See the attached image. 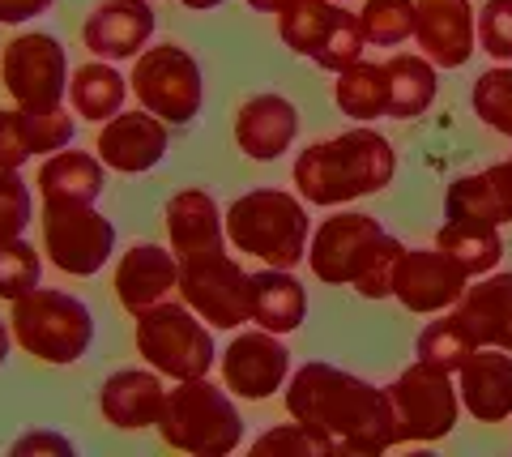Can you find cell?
<instances>
[{"mask_svg": "<svg viewBox=\"0 0 512 457\" xmlns=\"http://www.w3.org/2000/svg\"><path fill=\"white\" fill-rule=\"evenodd\" d=\"M35 150L26 141V124H22V107H0V167L5 171H22Z\"/></svg>", "mask_w": 512, "mask_h": 457, "instance_id": "cell-40", "label": "cell"}, {"mask_svg": "<svg viewBox=\"0 0 512 457\" xmlns=\"http://www.w3.org/2000/svg\"><path fill=\"white\" fill-rule=\"evenodd\" d=\"M244 432L248 423L227 385L197 376V381H175V389H167L163 415H158V436L167 449L188 457H227L244 445Z\"/></svg>", "mask_w": 512, "mask_h": 457, "instance_id": "cell-5", "label": "cell"}, {"mask_svg": "<svg viewBox=\"0 0 512 457\" xmlns=\"http://www.w3.org/2000/svg\"><path fill=\"white\" fill-rule=\"evenodd\" d=\"M457 393H461V411H470L478 423L512 419V351L478 346L457 368Z\"/></svg>", "mask_w": 512, "mask_h": 457, "instance_id": "cell-22", "label": "cell"}, {"mask_svg": "<svg viewBox=\"0 0 512 457\" xmlns=\"http://www.w3.org/2000/svg\"><path fill=\"white\" fill-rule=\"evenodd\" d=\"M167 240L175 257H197V252L227 248V210L218 206V197L210 188H180L167 210Z\"/></svg>", "mask_w": 512, "mask_h": 457, "instance_id": "cell-23", "label": "cell"}, {"mask_svg": "<svg viewBox=\"0 0 512 457\" xmlns=\"http://www.w3.org/2000/svg\"><path fill=\"white\" fill-rule=\"evenodd\" d=\"M414 47L436 69H466L478 52V9L470 0H419Z\"/></svg>", "mask_w": 512, "mask_h": 457, "instance_id": "cell-17", "label": "cell"}, {"mask_svg": "<svg viewBox=\"0 0 512 457\" xmlns=\"http://www.w3.org/2000/svg\"><path fill=\"white\" fill-rule=\"evenodd\" d=\"M184 9H192V13H210V9H222L227 0H180Z\"/></svg>", "mask_w": 512, "mask_h": 457, "instance_id": "cell-46", "label": "cell"}, {"mask_svg": "<svg viewBox=\"0 0 512 457\" xmlns=\"http://www.w3.org/2000/svg\"><path fill=\"white\" fill-rule=\"evenodd\" d=\"M167 376L146 368H120L111 372L103 389H99V415L120 432H146L158 428V415H163L167 402Z\"/></svg>", "mask_w": 512, "mask_h": 457, "instance_id": "cell-21", "label": "cell"}, {"mask_svg": "<svg viewBox=\"0 0 512 457\" xmlns=\"http://www.w3.org/2000/svg\"><path fill=\"white\" fill-rule=\"evenodd\" d=\"M470 274L461 270L453 257L431 244V248H402V261L393 270V299L414 317H440V312L457 308L466 295Z\"/></svg>", "mask_w": 512, "mask_h": 457, "instance_id": "cell-15", "label": "cell"}, {"mask_svg": "<svg viewBox=\"0 0 512 457\" xmlns=\"http://www.w3.org/2000/svg\"><path fill=\"white\" fill-rule=\"evenodd\" d=\"M56 0H0V26H26L52 13Z\"/></svg>", "mask_w": 512, "mask_h": 457, "instance_id": "cell-42", "label": "cell"}, {"mask_svg": "<svg viewBox=\"0 0 512 457\" xmlns=\"http://www.w3.org/2000/svg\"><path fill=\"white\" fill-rule=\"evenodd\" d=\"M338 5H350V0H338Z\"/></svg>", "mask_w": 512, "mask_h": 457, "instance_id": "cell-47", "label": "cell"}, {"mask_svg": "<svg viewBox=\"0 0 512 457\" xmlns=\"http://www.w3.org/2000/svg\"><path fill=\"white\" fill-rule=\"evenodd\" d=\"M47 265L69 278H94L116 257V223L99 206H39Z\"/></svg>", "mask_w": 512, "mask_h": 457, "instance_id": "cell-12", "label": "cell"}, {"mask_svg": "<svg viewBox=\"0 0 512 457\" xmlns=\"http://www.w3.org/2000/svg\"><path fill=\"white\" fill-rule=\"evenodd\" d=\"M312 218L308 201L286 188H248L227 206V244L261 265L295 270L308 261Z\"/></svg>", "mask_w": 512, "mask_h": 457, "instance_id": "cell-4", "label": "cell"}, {"mask_svg": "<svg viewBox=\"0 0 512 457\" xmlns=\"http://www.w3.org/2000/svg\"><path fill=\"white\" fill-rule=\"evenodd\" d=\"M389 73V120H419L440 94V69L423 52H393L384 60Z\"/></svg>", "mask_w": 512, "mask_h": 457, "instance_id": "cell-28", "label": "cell"}, {"mask_svg": "<svg viewBox=\"0 0 512 457\" xmlns=\"http://www.w3.org/2000/svg\"><path fill=\"white\" fill-rule=\"evenodd\" d=\"M235 146L248 154L252 163H278L299 137V107L278 90L252 94L235 112Z\"/></svg>", "mask_w": 512, "mask_h": 457, "instance_id": "cell-20", "label": "cell"}, {"mask_svg": "<svg viewBox=\"0 0 512 457\" xmlns=\"http://www.w3.org/2000/svg\"><path fill=\"white\" fill-rule=\"evenodd\" d=\"M137 321V355L146 359L154 372H163L167 381H197L210 376L218 364L214 346V325H205L180 295L141 312Z\"/></svg>", "mask_w": 512, "mask_h": 457, "instance_id": "cell-7", "label": "cell"}, {"mask_svg": "<svg viewBox=\"0 0 512 457\" xmlns=\"http://www.w3.org/2000/svg\"><path fill=\"white\" fill-rule=\"evenodd\" d=\"M470 107L487 129L512 137V65H491L487 73H478L470 90Z\"/></svg>", "mask_w": 512, "mask_h": 457, "instance_id": "cell-34", "label": "cell"}, {"mask_svg": "<svg viewBox=\"0 0 512 457\" xmlns=\"http://www.w3.org/2000/svg\"><path fill=\"white\" fill-rule=\"evenodd\" d=\"M414 9L419 0H363L359 26L367 35V47H402L414 39Z\"/></svg>", "mask_w": 512, "mask_h": 457, "instance_id": "cell-32", "label": "cell"}, {"mask_svg": "<svg viewBox=\"0 0 512 457\" xmlns=\"http://www.w3.org/2000/svg\"><path fill=\"white\" fill-rule=\"evenodd\" d=\"M278 35L295 56L312 60L325 73L355 65L367 47L359 13H350L338 0H291L278 13Z\"/></svg>", "mask_w": 512, "mask_h": 457, "instance_id": "cell-10", "label": "cell"}, {"mask_svg": "<svg viewBox=\"0 0 512 457\" xmlns=\"http://www.w3.org/2000/svg\"><path fill=\"white\" fill-rule=\"evenodd\" d=\"M393 176H397V150L372 124H355L346 133L312 141L308 150L295 154L291 167L295 193L320 210H338L359 197H376L393 184Z\"/></svg>", "mask_w": 512, "mask_h": 457, "instance_id": "cell-2", "label": "cell"}, {"mask_svg": "<svg viewBox=\"0 0 512 457\" xmlns=\"http://www.w3.org/2000/svg\"><path fill=\"white\" fill-rule=\"evenodd\" d=\"M35 188H39V206H99L107 188V167L94 150L64 146L43 159Z\"/></svg>", "mask_w": 512, "mask_h": 457, "instance_id": "cell-24", "label": "cell"}, {"mask_svg": "<svg viewBox=\"0 0 512 457\" xmlns=\"http://www.w3.org/2000/svg\"><path fill=\"white\" fill-rule=\"evenodd\" d=\"M444 218H474V223H500V206L491 197V184H487V171H466L448 184L444 193Z\"/></svg>", "mask_w": 512, "mask_h": 457, "instance_id": "cell-36", "label": "cell"}, {"mask_svg": "<svg viewBox=\"0 0 512 457\" xmlns=\"http://www.w3.org/2000/svg\"><path fill=\"white\" fill-rule=\"evenodd\" d=\"M487 184H491L495 206H500V223H512V159L487 167Z\"/></svg>", "mask_w": 512, "mask_h": 457, "instance_id": "cell-43", "label": "cell"}, {"mask_svg": "<svg viewBox=\"0 0 512 457\" xmlns=\"http://www.w3.org/2000/svg\"><path fill=\"white\" fill-rule=\"evenodd\" d=\"M436 248L453 257L470 278L491 274L504 257V235L495 223H474V218H444L436 231Z\"/></svg>", "mask_w": 512, "mask_h": 457, "instance_id": "cell-30", "label": "cell"}, {"mask_svg": "<svg viewBox=\"0 0 512 457\" xmlns=\"http://www.w3.org/2000/svg\"><path fill=\"white\" fill-rule=\"evenodd\" d=\"M9 351H13V325H9V321H0V368H5Z\"/></svg>", "mask_w": 512, "mask_h": 457, "instance_id": "cell-45", "label": "cell"}, {"mask_svg": "<svg viewBox=\"0 0 512 457\" xmlns=\"http://www.w3.org/2000/svg\"><path fill=\"white\" fill-rule=\"evenodd\" d=\"M252 457H333V453H342L338 445H333V436H325L320 428H312V423H278V428H269L265 436H256L252 440Z\"/></svg>", "mask_w": 512, "mask_h": 457, "instance_id": "cell-33", "label": "cell"}, {"mask_svg": "<svg viewBox=\"0 0 512 457\" xmlns=\"http://www.w3.org/2000/svg\"><path fill=\"white\" fill-rule=\"evenodd\" d=\"M128 94H133L128 77L111 60H99V56L77 65L69 77V107L77 112V120H90V124H107L111 116H120Z\"/></svg>", "mask_w": 512, "mask_h": 457, "instance_id": "cell-27", "label": "cell"}, {"mask_svg": "<svg viewBox=\"0 0 512 457\" xmlns=\"http://www.w3.org/2000/svg\"><path fill=\"white\" fill-rule=\"evenodd\" d=\"M333 103L355 124H376L389 116V73L384 60H355L333 73Z\"/></svg>", "mask_w": 512, "mask_h": 457, "instance_id": "cell-29", "label": "cell"}, {"mask_svg": "<svg viewBox=\"0 0 512 457\" xmlns=\"http://www.w3.org/2000/svg\"><path fill=\"white\" fill-rule=\"evenodd\" d=\"M22 124H26L30 150H35L39 159H47V154H56L64 146H73V137H77V112L69 103L39 107V112H26V107H22Z\"/></svg>", "mask_w": 512, "mask_h": 457, "instance_id": "cell-37", "label": "cell"}, {"mask_svg": "<svg viewBox=\"0 0 512 457\" xmlns=\"http://www.w3.org/2000/svg\"><path fill=\"white\" fill-rule=\"evenodd\" d=\"M35 223V193L22 180V171L0 167V240H18Z\"/></svg>", "mask_w": 512, "mask_h": 457, "instance_id": "cell-38", "label": "cell"}, {"mask_svg": "<svg viewBox=\"0 0 512 457\" xmlns=\"http://www.w3.org/2000/svg\"><path fill=\"white\" fill-rule=\"evenodd\" d=\"M474 351H478V342L470 334V325L457 317V308L440 312V321H427L419 342H414V355H419L423 364L444 368V372H453V376H457V368L466 364Z\"/></svg>", "mask_w": 512, "mask_h": 457, "instance_id": "cell-31", "label": "cell"}, {"mask_svg": "<svg viewBox=\"0 0 512 457\" xmlns=\"http://www.w3.org/2000/svg\"><path fill=\"white\" fill-rule=\"evenodd\" d=\"M218 372L222 385H227L239 402H265L274 393L286 389L291 381V346L282 342V334H269V329H239L227 342V351L218 355Z\"/></svg>", "mask_w": 512, "mask_h": 457, "instance_id": "cell-14", "label": "cell"}, {"mask_svg": "<svg viewBox=\"0 0 512 457\" xmlns=\"http://www.w3.org/2000/svg\"><path fill=\"white\" fill-rule=\"evenodd\" d=\"M43 248L35 252V244L18 240H0V299H22L26 291H35L43 282Z\"/></svg>", "mask_w": 512, "mask_h": 457, "instance_id": "cell-35", "label": "cell"}, {"mask_svg": "<svg viewBox=\"0 0 512 457\" xmlns=\"http://www.w3.org/2000/svg\"><path fill=\"white\" fill-rule=\"evenodd\" d=\"M128 86L137 94V107H146L171 129H188L205 107V69L184 43H150L133 60Z\"/></svg>", "mask_w": 512, "mask_h": 457, "instance_id": "cell-8", "label": "cell"}, {"mask_svg": "<svg viewBox=\"0 0 512 457\" xmlns=\"http://www.w3.org/2000/svg\"><path fill=\"white\" fill-rule=\"evenodd\" d=\"M402 248L406 244L384 231L380 218L338 206L312 227L308 270L329 287H350L363 299H393V270Z\"/></svg>", "mask_w": 512, "mask_h": 457, "instance_id": "cell-3", "label": "cell"}, {"mask_svg": "<svg viewBox=\"0 0 512 457\" xmlns=\"http://www.w3.org/2000/svg\"><path fill=\"white\" fill-rule=\"evenodd\" d=\"M111 287H116V299L128 317H141V312H150L180 295V257L150 240L133 244L128 252H120Z\"/></svg>", "mask_w": 512, "mask_h": 457, "instance_id": "cell-19", "label": "cell"}, {"mask_svg": "<svg viewBox=\"0 0 512 457\" xmlns=\"http://www.w3.org/2000/svg\"><path fill=\"white\" fill-rule=\"evenodd\" d=\"M384 393L393 406L397 445H436V440L453 436L461 419V393L453 372L414 359L406 372L393 376V385H384Z\"/></svg>", "mask_w": 512, "mask_h": 457, "instance_id": "cell-9", "label": "cell"}, {"mask_svg": "<svg viewBox=\"0 0 512 457\" xmlns=\"http://www.w3.org/2000/svg\"><path fill=\"white\" fill-rule=\"evenodd\" d=\"M282 402L286 415L333 436V445L342 453L380 457L397 445L389 393L355 372L325 364V359L295 368L282 389Z\"/></svg>", "mask_w": 512, "mask_h": 457, "instance_id": "cell-1", "label": "cell"}, {"mask_svg": "<svg viewBox=\"0 0 512 457\" xmlns=\"http://www.w3.org/2000/svg\"><path fill=\"white\" fill-rule=\"evenodd\" d=\"M167 150L171 124L146 112V107L111 116L107 124H99V137H94V154L103 159L107 171H120V176H146L167 159Z\"/></svg>", "mask_w": 512, "mask_h": 457, "instance_id": "cell-16", "label": "cell"}, {"mask_svg": "<svg viewBox=\"0 0 512 457\" xmlns=\"http://www.w3.org/2000/svg\"><path fill=\"white\" fill-rule=\"evenodd\" d=\"M244 5H248V9H256V13H274V18H278V13H282L286 5H291V0H244Z\"/></svg>", "mask_w": 512, "mask_h": 457, "instance_id": "cell-44", "label": "cell"}, {"mask_svg": "<svg viewBox=\"0 0 512 457\" xmlns=\"http://www.w3.org/2000/svg\"><path fill=\"white\" fill-rule=\"evenodd\" d=\"M154 26L158 13L150 0H99L82 22V43L90 56L120 65V60H137L146 52Z\"/></svg>", "mask_w": 512, "mask_h": 457, "instance_id": "cell-18", "label": "cell"}, {"mask_svg": "<svg viewBox=\"0 0 512 457\" xmlns=\"http://www.w3.org/2000/svg\"><path fill=\"white\" fill-rule=\"evenodd\" d=\"M457 317L470 325L478 346L512 351V274H483L470 278L466 295L457 299Z\"/></svg>", "mask_w": 512, "mask_h": 457, "instance_id": "cell-25", "label": "cell"}, {"mask_svg": "<svg viewBox=\"0 0 512 457\" xmlns=\"http://www.w3.org/2000/svg\"><path fill=\"white\" fill-rule=\"evenodd\" d=\"M180 299L214 329H239L252 321V274L227 248L180 257Z\"/></svg>", "mask_w": 512, "mask_h": 457, "instance_id": "cell-13", "label": "cell"}, {"mask_svg": "<svg viewBox=\"0 0 512 457\" xmlns=\"http://www.w3.org/2000/svg\"><path fill=\"white\" fill-rule=\"evenodd\" d=\"M303 321H308V287L295 278V270L261 265L252 274V325L286 338Z\"/></svg>", "mask_w": 512, "mask_h": 457, "instance_id": "cell-26", "label": "cell"}, {"mask_svg": "<svg viewBox=\"0 0 512 457\" xmlns=\"http://www.w3.org/2000/svg\"><path fill=\"white\" fill-rule=\"evenodd\" d=\"M69 52L47 30H22L0 47V82H5L13 107L39 112V107L69 103Z\"/></svg>", "mask_w": 512, "mask_h": 457, "instance_id": "cell-11", "label": "cell"}, {"mask_svg": "<svg viewBox=\"0 0 512 457\" xmlns=\"http://www.w3.org/2000/svg\"><path fill=\"white\" fill-rule=\"evenodd\" d=\"M9 325H13V342L30 359L52 368L77 364L94 346V312L86 308V299L43 287V282L9 304Z\"/></svg>", "mask_w": 512, "mask_h": 457, "instance_id": "cell-6", "label": "cell"}, {"mask_svg": "<svg viewBox=\"0 0 512 457\" xmlns=\"http://www.w3.org/2000/svg\"><path fill=\"white\" fill-rule=\"evenodd\" d=\"M478 52L495 65H512V0H483L478 9Z\"/></svg>", "mask_w": 512, "mask_h": 457, "instance_id": "cell-39", "label": "cell"}, {"mask_svg": "<svg viewBox=\"0 0 512 457\" xmlns=\"http://www.w3.org/2000/svg\"><path fill=\"white\" fill-rule=\"evenodd\" d=\"M9 453L13 457H73L77 445L64 432H56V428H35V432H26V436L13 440Z\"/></svg>", "mask_w": 512, "mask_h": 457, "instance_id": "cell-41", "label": "cell"}]
</instances>
